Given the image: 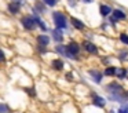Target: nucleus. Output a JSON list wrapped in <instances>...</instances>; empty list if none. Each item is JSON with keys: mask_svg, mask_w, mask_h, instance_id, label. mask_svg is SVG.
<instances>
[{"mask_svg": "<svg viewBox=\"0 0 128 113\" xmlns=\"http://www.w3.org/2000/svg\"><path fill=\"white\" fill-rule=\"evenodd\" d=\"M24 91H25L26 94H28L30 98H36L37 96V91H36V88L34 87H29V88H24Z\"/></svg>", "mask_w": 128, "mask_h": 113, "instance_id": "19", "label": "nucleus"}, {"mask_svg": "<svg viewBox=\"0 0 128 113\" xmlns=\"http://www.w3.org/2000/svg\"><path fill=\"white\" fill-rule=\"evenodd\" d=\"M51 68H52L55 72L64 70V68H65L64 59H62V58H55V59H52V61H51Z\"/></svg>", "mask_w": 128, "mask_h": 113, "instance_id": "8", "label": "nucleus"}, {"mask_svg": "<svg viewBox=\"0 0 128 113\" xmlns=\"http://www.w3.org/2000/svg\"><path fill=\"white\" fill-rule=\"evenodd\" d=\"M116 113H128V106L127 105H120V106L117 107Z\"/></svg>", "mask_w": 128, "mask_h": 113, "instance_id": "21", "label": "nucleus"}, {"mask_svg": "<svg viewBox=\"0 0 128 113\" xmlns=\"http://www.w3.org/2000/svg\"><path fill=\"white\" fill-rule=\"evenodd\" d=\"M120 41H121L122 44H125V46H128V35L127 33H121V35H120Z\"/></svg>", "mask_w": 128, "mask_h": 113, "instance_id": "22", "label": "nucleus"}, {"mask_svg": "<svg viewBox=\"0 0 128 113\" xmlns=\"http://www.w3.org/2000/svg\"><path fill=\"white\" fill-rule=\"evenodd\" d=\"M102 73L106 77H116V66H106Z\"/></svg>", "mask_w": 128, "mask_h": 113, "instance_id": "15", "label": "nucleus"}, {"mask_svg": "<svg viewBox=\"0 0 128 113\" xmlns=\"http://www.w3.org/2000/svg\"><path fill=\"white\" fill-rule=\"evenodd\" d=\"M113 18L116 21H125L127 19V14L121 10H113Z\"/></svg>", "mask_w": 128, "mask_h": 113, "instance_id": "12", "label": "nucleus"}, {"mask_svg": "<svg viewBox=\"0 0 128 113\" xmlns=\"http://www.w3.org/2000/svg\"><path fill=\"white\" fill-rule=\"evenodd\" d=\"M118 59L121 61V62H125V61L128 59V51H127V50H122V51H120Z\"/></svg>", "mask_w": 128, "mask_h": 113, "instance_id": "20", "label": "nucleus"}, {"mask_svg": "<svg viewBox=\"0 0 128 113\" xmlns=\"http://www.w3.org/2000/svg\"><path fill=\"white\" fill-rule=\"evenodd\" d=\"M99 10H100V15H103V17H106V15H109L110 13H113V10H112L109 6H105V4L100 6Z\"/></svg>", "mask_w": 128, "mask_h": 113, "instance_id": "17", "label": "nucleus"}, {"mask_svg": "<svg viewBox=\"0 0 128 113\" xmlns=\"http://www.w3.org/2000/svg\"><path fill=\"white\" fill-rule=\"evenodd\" d=\"M102 63H103V65H106V66H110V65H109V63H110V59H109V58L108 57H103L102 58Z\"/></svg>", "mask_w": 128, "mask_h": 113, "instance_id": "26", "label": "nucleus"}, {"mask_svg": "<svg viewBox=\"0 0 128 113\" xmlns=\"http://www.w3.org/2000/svg\"><path fill=\"white\" fill-rule=\"evenodd\" d=\"M20 7H21L20 3L11 2V3L8 4V11H10L11 14H18V13H20Z\"/></svg>", "mask_w": 128, "mask_h": 113, "instance_id": "16", "label": "nucleus"}, {"mask_svg": "<svg viewBox=\"0 0 128 113\" xmlns=\"http://www.w3.org/2000/svg\"><path fill=\"white\" fill-rule=\"evenodd\" d=\"M83 2H86V3H91L92 0H83Z\"/></svg>", "mask_w": 128, "mask_h": 113, "instance_id": "29", "label": "nucleus"}, {"mask_svg": "<svg viewBox=\"0 0 128 113\" xmlns=\"http://www.w3.org/2000/svg\"><path fill=\"white\" fill-rule=\"evenodd\" d=\"M43 2H44L47 6H50V7H54V6L56 4V0H43Z\"/></svg>", "mask_w": 128, "mask_h": 113, "instance_id": "25", "label": "nucleus"}, {"mask_svg": "<svg viewBox=\"0 0 128 113\" xmlns=\"http://www.w3.org/2000/svg\"><path fill=\"white\" fill-rule=\"evenodd\" d=\"M90 98H91V105L95 107H99V109H105L106 105H108V99L105 96H102L100 94H98L96 91H92L90 94Z\"/></svg>", "mask_w": 128, "mask_h": 113, "instance_id": "3", "label": "nucleus"}, {"mask_svg": "<svg viewBox=\"0 0 128 113\" xmlns=\"http://www.w3.org/2000/svg\"><path fill=\"white\" fill-rule=\"evenodd\" d=\"M81 48L84 50L86 52H88V54H94V55H96L98 54V47L95 46L92 41H90V40H84L83 43H81Z\"/></svg>", "mask_w": 128, "mask_h": 113, "instance_id": "6", "label": "nucleus"}, {"mask_svg": "<svg viewBox=\"0 0 128 113\" xmlns=\"http://www.w3.org/2000/svg\"><path fill=\"white\" fill-rule=\"evenodd\" d=\"M52 21H54V25H55L56 29H68V19H66V15L61 11H55L52 13Z\"/></svg>", "mask_w": 128, "mask_h": 113, "instance_id": "2", "label": "nucleus"}, {"mask_svg": "<svg viewBox=\"0 0 128 113\" xmlns=\"http://www.w3.org/2000/svg\"><path fill=\"white\" fill-rule=\"evenodd\" d=\"M7 61V58H6V54H4V51L2 48H0V63H4Z\"/></svg>", "mask_w": 128, "mask_h": 113, "instance_id": "24", "label": "nucleus"}, {"mask_svg": "<svg viewBox=\"0 0 128 113\" xmlns=\"http://www.w3.org/2000/svg\"><path fill=\"white\" fill-rule=\"evenodd\" d=\"M0 113H12L11 107L8 106V103H6V102H0Z\"/></svg>", "mask_w": 128, "mask_h": 113, "instance_id": "18", "label": "nucleus"}, {"mask_svg": "<svg viewBox=\"0 0 128 113\" xmlns=\"http://www.w3.org/2000/svg\"><path fill=\"white\" fill-rule=\"evenodd\" d=\"M88 74L91 76V79L94 80L95 84H102V79H103V73L98 69H90Z\"/></svg>", "mask_w": 128, "mask_h": 113, "instance_id": "7", "label": "nucleus"}, {"mask_svg": "<svg viewBox=\"0 0 128 113\" xmlns=\"http://www.w3.org/2000/svg\"><path fill=\"white\" fill-rule=\"evenodd\" d=\"M37 51H39V54H47V47H43V46H37Z\"/></svg>", "mask_w": 128, "mask_h": 113, "instance_id": "23", "label": "nucleus"}, {"mask_svg": "<svg viewBox=\"0 0 128 113\" xmlns=\"http://www.w3.org/2000/svg\"><path fill=\"white\" fill-rule=\"evenodd\" d=\"M108 113H116V110H114V109H110V110H109Z\"/></svg>", "mask_w": 128, "mask_h": 113, "instance_id": "28", "label": "nucleus"}, {"mask_svg": "<svg viewBox=\"0 0 128 113\" xmlns=\"http://www.w3.org/2000/svg\"><path fill=\"white\" fill-rule=\"evenodd\" d=\"M21 25L24 26V29L26 30H34L37 28V24L34 21V18L32 15H24L21 18Z\"/></svg>", "mask_w": 128, "mask_h": 113, "instance_id": "5", "label": "nucleus"}, {"mask_svg": "<svg viewBox=\"0 0 128 113\" xmlns=\"http://www.w3.org/2000/svg\"><path fill=\"white\" fill-rule=\"evenodd\" d=\"M128 76V69L125 68H116V77L120 80H124Z\"/></svg>", "mask_w": 128, "mask_h": 113, "instance_id": "13", "label": "nucleus"}, {"mask_svg": "<svg viewBox=\"0 0 128 113\" xmlns=\"http://www.w3.org/2000/svg\"><path fill=\"white\" fill-rule=\"evenodd\" d=\"M127 98H128V90H127Z\"/></svg>", "mask_w": 128, "mask_h": 113, "instance_id": "30", "label": "nucleus"}, {"mask_svg": "<svg viewBox=\"0 0 128 113\" xmlns=\"http://www.w3.org/2000/svg\"><path fill=\"white\" fill-rule=\"evenodd\" d=\"M55 52H58V54L61 55V57L69 58V54H68L66 46H64V44H56V46H55Z\"/></svg>", "mask_w": 128, "mask_h": 113, "instance_id": "11", "label": "nucleus"}, {"mask_svg": "<svg viewBox=\"0 0 128 113\" xmlns=\"http://www.w3.org/2000/svg\"><path fill=\"white\" fill-rule=\"evenodd\" d=\"M70 22H72V25H73V26H74L77 30H83L84 28H86L84 22L80 21V19H77V18H74V17H72V18H70Z\"/></svg>", "mask_w": 128, "mask_h": 113, "instance_id": "14", "label": "nucleus"}, {"mask_svg": "<svg viewBox=\"0 0 128 113\" xmlns=\"http://www.w3.org/2000/svg\"><path fill=\"white\" fill-rule=\"evenodd\" d=\"M36 40H37V46L47 47L48 44H50V41H51V37L48 35H46V33H42V35H39L36 37Z\"/></svg>", "mask_w": 128, "mask_h": 113, "instance_id": "9", "label": "nucleus"}, {"mask_svg": "<svg viewBox=\"0 0 128 113\" xmlns=\"http://www.w3.org/2000/svg\"><path fill=\"white\" fill-rule=\"evenodd\" d=\"M66 50H68V54H69V59H77L78 54L81 51V46L74 40H70L69 43L66 44Z\"/></svg>", "mask_w": 128, "mask_h": 113, "instance_id": "4", "label": "nucleus"}, {"mask_svg": "<svg viewBox=\"0 0 128 113\" xmlns=\"http://www.w3.org/2000/svg\"><path fill=\"white\" fill-rule=\"evenodd\" d=\"M105 91L108 95V101L110 102H116L120 105H127L128 103V98H127V90L122 87L120 83L117 81H112L109 84L105 85Z\"/></svg>", "mask_w": 128, "mask_h": 113, "instance_id": "1", "label": "nucleus"}, {"mask_svg": "<svg viewBox=\"0 0 128 113\" xmlns=\"http://www.w3.org/2000/svg\"><path fill=\"white\" fill-rule=\"evenodd\" d=\"M52 39L56 41L58 44H62V41H64V33H62L61 29H54L52 30Z\"/></svg>", "mask_w": 128, "mask_h": 113, "instance_id": "10", "label": "nucleus"}, {"mask_svg": "<svg viewBox=\"0 0 128 113\" xmlns=\"http://www.w3.org/2000/svg\"><path fill=\"white\" fill-rule=\"evenodd\" d=\"M66 80H68V81H72V80H73V74L70 73V72L66 74Z\"/></svg>", "mask_w": 128, "mask_h": 113, "instance_id": "27", "label": "nucleus"}]
</instances>
